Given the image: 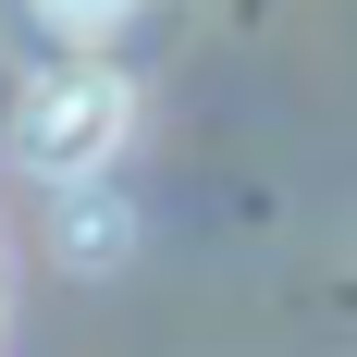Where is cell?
I'll list each match as a JSON object with an SVG mask.
<instances>
[{"label": "cell", "mask_w": 357, "mask_h": 357, "mask_svg": "<svg viewBox=\"0 0 357 357\" xmlns=\"http://www.w3.org/2000/svg\"><path fill=\"white\" fill-rule=\"evenodd\" d=\"M13 148H25L37 173H99L111 148H123V74H99V62L37 74L25 111H13Z\"/></svg>", "instance_id": "6da1fadb"}]
</instances>
